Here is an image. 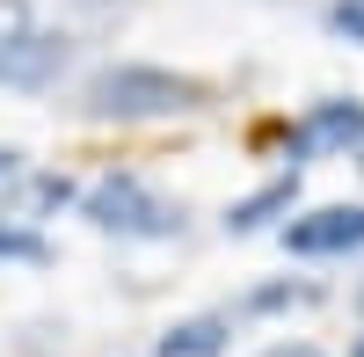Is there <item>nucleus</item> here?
Instances as JSON below:
<instances>
[{"label": "nucleus", "mask_w": 364, "mask_h": 357, "mask_svg": "<svg viewBox=\"0 0 364 357\" xmlns=\"http://www.w3.org/2000/svg\"><path fill=\"white\" fill-rule=\"evenodd\" d=\"M262 357H321V350H314V343H269Z\"/></svg>", "instance_id": "13"}, {"label": "nucleus", "mask_w": 364, "mask_h": 357, "mask_svg": "<svg viewBox=\"0 0 364 357\" xmlns=\"http://www.w3.org/2000/svg\"><path fill=\"white\" fill-rule=\"evenodd\" d=\"M328 37L364 44V0H336V8H328Z\"/></svg>", "instance_id": "11"}, {"label": "nucleus", "mask_w": 364, "mask_h": 357, "mask_svg": "<svg viewBox=\"0 0 364 357\" xmlns=\"http://www.w3.org/2000/svg\"><path fill=\"white\" fill-rule=\"evenodd\" d=\"M73 58V37L66 29H44L29 15V0H0V87H22V95H37L66 73Z\"/></svg>", "instance_id": "3"}, {"label": "nucleus", "mask_w": 364, "mask_h": 357, "mask_svg": "<svg viewBox=\"0 0 364 357\" xmlns=\"http://www.w3.org/2000/svg\"><path fill=\"white\" fill-rule=\"evenodd\" d=\"M350 357H364V336H357V343H350Z\"/></svg>", "instance_id": "14"}, {"label": "nucleus", "mask_w": 364, "mask_h": 357, "mask_svg": "<svg viewBox=\"0 0 364 357\" xmlns=\"http://www.w3.org/2000/svg\"><path fill=\"white\" fill-rule=\"evenodd\" d=\"M291 204H299V168H284L277 183H262V190H248L240 204H226V233H262V226L291 219Z\"/></svg>", "instance_id": "6"}, {"label": "nucleus", "mask_w": 364, "mask_h": 357, "mask_svg": "<svg viewBox=\"0 0 364 357\" xmlns=\"http://www.w3.org/2000/svg\"><path fill=\"white\" fill-rule=\"evenodd\" d=\"M0 262H51V241L37 226H15V219H0Z\"/></svg>", "instance_id": "10"}, {"label": "nucleus", "mask_w": 364, "mask_h": 357, "mask_svg": "<svg viewBox=\"0 0 364 357\" xmlns=\"http://www.w3.org/2000/svg\"><path fill=\"white\" fill-rule=\"evenodd\" d=\"M284 146H291V168L299 161H321V154H364V102L357 95H321L284 132Z\"/></svg>", "instance_id": "4"}, {"label": "nucleus", "mask_w": 364, "mask_h": 357, "mask_svg": "<svg viewBox=\"0 0 364 357\" xmlns=\"http://www.w3.org/2000/svg\"><path fill=\"white\" fill-rule=\"evenodd\" d=\"M357 168H364V154H357Z\"/></svg>", "instance_id": "16"}, {"label": "nucleus", "mask_w": 364, "mask_h": 357, "mask_svg": "<svg viewBox=\"0 0 364 357\" xmlns=\"http://www.w3.org/2000/svg\"><path fill=\"white\" fill-rule=\"evenodd\" d=\"M211 102V87L190 80V73H168V66H102L95 80L80 87V110L95 117V124H161V117H190Z\"/></svg>", "instance_id": "1"}, {"label": "nucleus", "mask_w": 364, "mask_h": 357, "mask_svg": "<svg viewBox=\"0 0 364 357\" xmlns=\"http://www.w3.org/2000/svg\"><path fill=\"white\" fill-rule=\"evenodd\" d=\"M80 219L95 233H117V241H168V233H182V204L161 197L146 175L117 168V175H102V183L80 197Z\"/></svg>", "instance_id": "2"}, {"label": "nucleus", "mask_w": 364, "mask_h": 357, "mask_svg": "<svg viewBox=\"0 0 364 357\" xmlns=\"http://www.w3.org/2000/svg\"><path fill=\"white\" fill-rule=\"evenodd\" d=\"M357 314H364V284H357Z\"/></svg>", "instance_id": "15"}, {"label": "nucleus", "mask_w": 364, "mask_h": 357, "mask_svg": "<svg viewBox=\"0 0 364 357\" xmlns=\"http://www.w3.org/2000/svg\"><path fill=\"white\" fill-rule=\"evenodd\" d=\"M321 299V284L306 277H277V284H255L248 299H240V314H284V307H314Z\"/></svg>", "instance_id": "9"}, {"label": "nucleus", "mask_w": 364, "mask_h": 357, "mask_svg": "<svg viewBox=\"0 0 364 357\" xmlns=\"http://www.w3.org/2000/svg\"><path fill=\"white\" fill-rule=\"evenodd\" d=\"M226 336H233V314H190L175 329H161V357H219Z\"/></svg>", "instance_id": "8"}, {"label": "nucleus", "mask_w": 364, "mask_h": 357, "mask_svg": "<svg viewBox=\"0 0 364 357\" xmlns=\"http://www.w3.org/2000/svg\"><path fill=\"white\" fill-rule=\"evenodd\" d=\"M15 175H22V154H15V146H0V190H8Z\"/></svg>", "instance_id": "12"}, {"label": "nucleus", "mask_w": 364, "mask_h": 357, "mask_svg": "<svg viewBox=\"0 0 364 357\" xmlns=\"http://www.w3.org/2000/svg\"><path fill=\"white\" fill-rule=\"evenodd\" d=\"M8 204H0V219H15V226H37L44 212H58V204H73V183L66 175H15L8 190H0Z\"/></svg>", "instance_id": "7"}, {"label": "nucleus", "mask_w": 364, "mask_h": 357, "mask_svg": "<svg viewBox=\"0 0 364 357\" xmlns=\"http://www.w3.org/2000/svg\"><path fill=\"white\" fill-rule=\"evenodd\" d=\"M284 248L328 262V255H357L364 248V204H314V212H291L284 219Z\"/></svg>", "instance_id": "5"}]
</instances>
